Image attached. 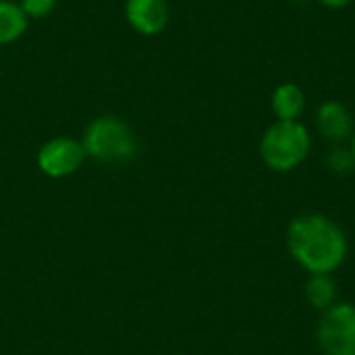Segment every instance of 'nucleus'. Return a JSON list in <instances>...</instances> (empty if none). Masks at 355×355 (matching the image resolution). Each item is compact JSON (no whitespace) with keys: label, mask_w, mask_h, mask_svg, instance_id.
I'll use <instances>...</instances> for the list:
<instances>
[{"label":"nucleus","mask_w":355,"mask_h":355,"mask_svg":"<svg viewBox=\"0 0 355 355\" xmlns=\"http://www.w3.org/2000/svg\"><path fill=\"white\" fill-rule=\"evenodd\" d=\"M287 250L308 275H333L347 258L345 231L324 214H302L287 227Z\"/></svg>","instance_id":"obj_1"},{"label":"nucleus","mask_w":355,"mask_h":355,"mask_svg":"<svg viewBox=\"0 0 355 355\" xmlns=\"http://www.w3.org/2000/svg\"><path fill=\"white\" fill-rule=\"evenodd\" d=\"M312 137L300 121H277L260 139V158L275 173L297 168L310 154Z\"/></svg>","instance_id":"obj_2"},{"label":"nucleus","mask_w":355,"mask_h":355,"mask_svg":"<svg viewBox=\"0 0 355 355\" xmlns=\"http://www.w3.org/2000/svg\"><path fill=\"white\" fill-rule=\"evenodd\" d=\"M81 146L85 150V156L104 164L127 162L137 152L133 129L123 119L112 114L94 119L83 131Z\"/></svg>","instance_id":"obj_3"},{"label":"nucleus","mask_w":355,"mask_h":355,"mask_svg":"<svg viewBox=\"0 0 355 355\" xmlns=\"http://www.w3.org/2000/svg\"><path fill=\"white\" fill-rule=\"evenodd\" d=\"M318 345L324 355H355V306L337 302L322 312L318 322Z\"/></svg>","instance_id":"obj_4"},{"label":"nucleus","mask_w":355,"mask_h":355,"mask_svg":"<svg viewBox=\"0 0 355 355\" xmlns=\"http://www.w3.org/2000/svg\"><path fill=\"white\" fill-rule=\"evenodd\" d=\"M85 160V150L81 141L73 137H54L48 139L37 152V166L44 175L52 179H62L81 168Z\"/></svg>","instance_id":"obj_5"},{"label":"nucleus","mask_w":355,"mask_h":355,"mask_svg":"<svg viewBox=\"0 0 355 355\" xmlns=\"http://www.w3.org/2000/svg\"><path fill=\"white\" fill-rule=\"evenodd\" d=\"M125 19L139 35L154 37L166 29L171 8L166 0H125Z\"/></svg>","instance_id":"obj_6"},{"label":"nucleus","mask_w":355,"mask_h":355,"mask_svg":"<svg viewBox=\"0 0 355 355\" xmlns=\"http://www.w3.org/2000/svg\"><path fill=\"white\" fill-rule=\"evenodd\" d=\"M316 127L320 135L333 144H341L354 133V116L339 100H327L316 110Z\"/></svg>","instance_id":"obj_7"},{"label":"nucleus","mask_w":355,"mask_h":355,"mask_svg":"<svg viewBox=\"0 0 355 355\" xmlns=\"http://www.w3.org/2000/svg\"><path fill=\"white\" fill-rule=\"evenodd\" d=\"M270 106L277 114V121H300V116L306 110V94L300 85L291 81L281 83L272 92Z\"/></svg>","instance_id":"obj_8"},{"label":"nucleus","mask_w":355,"mask_h":355,"mask_svg":"<svg viewBox=\"0 0 355 355\" xmlns=\"http://www.w3.org/2000/svg\"><path fill=\"white\" fill-rule=\"evenodd\" d=\"M29 19L15 0H0V46H8L23 37Z\"/></svg>","instance_id":"obj_9"},{"label":"nucleus","mask_w":355,"mask_h":355,"mask_svg":"<svg viewBox=\"0 0 355 355\" xmlns=\"http://www.w3.org/2000/svg\"><path fill=\"white\" fill-rule=\"evenodd\" d=\"M304 293L308 304L320 312L337 304V283L331 275H310L304 285Z\"/></svg>","instance_id":"obj_10"},{"label":"nucleus","mask_w":355,"mask_h":355,"mask_svg":"<svg viewBox=\"0 0 355 355\" xmlns=\"http://www.w3.org/2000/svg\"><path fill=\"white\" fill-rule=\"evenodd\" d=\"M327 162H329V168L335 171V173H339V175L349 173L355 166L352 150H349V148H343V146L333 148L331 154H329V158H327Z\"/></svg>","instance_id":"obj_11"},{"label":"nucleus","mask_w":355,"mask_h":355,"mask_svg":"<svg viewBox=\"0 0 355 355\" xmlns=\"http://www.w3.org/2000/svg\"><path fill=\"white\" fill-rule=\"evenodd\" d=\"M56 2L58 0H19V6L27 19H44L56 8Z\"/></svg>","instance_id":"obj_12"},{"label":"nucleus","mask_w":355,"mask_h":355,"mask_svg":"<svg viewBox=\"0 0 355 355\" xmlns=\"http://www.w3.org/2000/svg\"><path fill=\"white\" fill-rule=\"evenodd\" d=\"M327 8H345L352 0H318Z\"/></svg>","instance_id":"obj_13"},{"label":"nucleus","mask_w":355,"mask_h":355,"mask_svg":"<svg viewBox=\"0 0 355 355\" xmlns=\"http://www.w3.org/2000/svg\"><path fill=\"white\" fill-rule=\"evenodd\" d=\"M352 144H349V150H352V156H354V162H355V129H354V133H352Z\"/></svg>","instance_id":"obj_14"}]
</instances>
